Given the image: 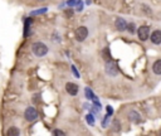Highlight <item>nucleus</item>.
Returning a JSON list of instances; mask_svg holds the SVG:
<instances>
[{
    "mask_svg": "<svg viewBox=\"0 0 161 136\" xmlns=\"http://www.w3.org/2000/svg\"><path fill=\"white\" fill-rule=\"evenodd\" d=\"M78 0H69V1H67V5H69V7H72V5H76Z\"/></svg>",
    "mask_w": 161,
    "mask_h": 136,
    "instance_id": "19",
    "label": "nucleus"
},
{
    "mask_svg": "<svg viewBox=\"0 0 161 136\" xmlns=\"http://www.w3.org/2000/svg\"><path fill=\"white\" fill-rule=\"evenodd\" d=\"M7 134H8V136H18L20 134V131L18 127H10Z\"/></svg>",
    "mask_w": 161,
    "mask_h": 136,
    "instance_id": "12",
    "label": "nucleus"
},
{
    "mask_svg": "<svg viewBox=\"0 0 161 136\" xmlns=\"http://www.w3.org/2000/svg\"><path fill=\"white\" fill-rule=\"evenodd\" d=\"M76 9H77V12H82V9H83V4L80 0H78L77 4H76Z\"/></svg>",
    "mask_w": 161,
    "mask_h": 136,
    "instance_id": "18",
    "label": "nucleus"
},
{
    "mask_svg": "<svg viewBox=\"0 0 161 136\" xmlns=\"http://www.w3.org/2000/svg\"><path fill=\"white\" fill-rule=\"evenodd\" d=\"M72 69H73V75H74V76H76V77H79V73L77 72V69H76V67H74V66H73V67H72Z\"/></svg>",
    "mask_w": 161,
    "mask_h": 136,
    "instance_id": "20",
    "label": "nucleus"
},
{
    "mask_svg": "<svg viewBox=\"0 0 161 136\" xmlns=\"http://www.w3.org/2000/svg\"><path fill=\"white\" fill-rule=\"evenodd\" d=\"M88 37V28L87 27H78L74 32V38L77 42H83Z\"/></svg>",
    "mask_w": 161,
    "mask_h": 136,
    "instance_id": "3",
    "label": "nucleus"
},
{
    "mask_svg": "<svg viewBox=\"0 0 161 136\" xmlns=\"http://www.w3.org/2000/svg\"><path fill=\"white\" fill-rule=\"evenodd\" d=\"M152 71H154L155 75H161V59H157V61L154 62Z\"/></svg>",
    "mask_w": 161,
    "mask_h": 136,
    "instance_id": "10",
    "label": "nucleus"
},
{
    "mask_svg": "<svg viewBox=\"0 0 161 136\" xmlns=\"http://www.w3.org/2000/svg\"><path fill=\"white\" fill-rule=\"evenodd\" d=\"M38 1H44V0H38Z\"/></svg>",
    "mask_w": 161,
    "mask_h": 136,
    "instance_id": "24",
    "label": "nucleus"
},
{
    "mask_svg": "<svg viewBox=\"0 0 161 136\" xmlns=\"http://www.w3.org/2000/svg\"><path fill=\"white\" fill-rule=\"evenodd\" d=\"M66 91L68 95L71 96H77L78 95V91H79V87L76 85V83H72V82H68L66 85Z\"/></svg>",
    "mask_w": 161,
    "mask_h": 136,
    "instance_id": "6",
    "label": "nucleus"
},
{
    "mask_svg": "<svg viewBox=\"0 0 161 136\" xmlns=\"http://www.w3.org/2000/svg\"><path fill=\"white\" fill-rule=\"evenodd\" d=\"M31 52L37 57H44L48 53V47L44 43H42V42H35L31 45Z\"/></svg>",
    "mask_w": 161,
    "mask_h": 136,
    "instance_id": "1",
    "label": "nucleus"
},
{
    "mask_svg": "<svg viewBox=\"0 0 161 136\" xmlns=\"http://www.w3.org/2000/svg\"><path fill=\"white\" fill-rule=\"evenodd\" d=\"M103 120H105V121H103V122H102V126H103V127H105V126H106V125H107V124H108V121H107V120H108V117H105Z\"/></svg>",
    "mask_w": 161,
    "mask_h": 136,
    "instance_id": "21",
    "label": "nucleus"
},
{
    "mask_svg": "<svg viewBox=\"0 0 161 136\" xmlns=\"http://www.w3.org/2000/svg\"><path fill=\"white\" fill-rule=\"evenodd\" d=\"M103 58H105V61H110L111 59V54H110V49L108 48H105L103 49Z\"/></svg>",
    "mask_w": 161,
    "mask_h": 136,
    "instance_id": "13",
    "label": "nucleus"
},
{
    "mask_svg": "<svg viewBox=\"0 0 161 136\" xmlns=\"http://www.w3.org/2000/svg\"><path fill=\"white\" fill-rule=\"evenodd\" d=\"M30 22L31 20L28 18L25 22V29H24V35H29V25H30Z\"/></svg>",
    "mask_w": 161,
    "mask_h": 136,
    "instance_id": "14",
    "label": "nucleus"
},
{
    "mask_svg": "<svg viewBox=\"0 0 161 136\" xmlns=\"http://www.w3.org/2000/svg\"><path fill=\"white\" fill-rule=\"evenodd\" d=\"M54 135H64L62 131H54Z\"/></svg>",
    "mask_w": 161,
    "mask_h": 136,
    "instance_id": "23",
    "label": "nucleus"
},
{
    "mask_svg": "<svg viewBox=\"0 0 161 136\" xmlns=\"http://www.w3.org/2000/svg\"><path fill=\"white\" fill-rule=\"evenodd\" d=\"M150 39H151V43L152 44H161V30H155V32L151 33L150 35Z\"/></svg>",
    "mask_w": 161,
    "mask_h": 136,
    "instance_id": "7",
    "label": "nucleus"
},
{
    "mask_svg": "<svg viewBox=\"0 0 161 136\" xmlns=\"http://www.w3.org/2000/svg\"><path fill=\"white\" fill-rule=\"evenodd\" d=\"M47 8H42L40 10H37V12H31V15H37V14H43V13H47Z\"/></svg>",
    "mask_w": 161,
    "mask_h": 136,
    "instance_id": "17",
    "label": "nucleus"
},
{
    "mask_svg": "<svg viewBox=\"0 0 161 136\" xmlns=\"http://www.w3.org/2000/svg\"><path fill=\"white\" fill-rule=\"evenodd\" d=\"M115 25H116V29L119 30V32H123V30H126V28H127L126 20L122 18H117L115 22Z\"/></svg>",
    "mask_w": 161,
    "mask_h": 136,
    "instance_id": "8",
    "label": "nucleus"
},
{
    "mask_svg": "<svg viewBox=\"0 0 161 136\" xmlns=\"http://www.w3.org/2000/svg\"><path fill=\"white\" fill-rule=\"evenodd\" d=\"M107 112H108V115L112 113V107L111 106H107Z\"/></svg>",
    "mask_w": 161,
    "mask_h": 136,
    "instance_id": "22",
    "label": "nucleus"
},
{
    "mask_svg": "<svg viewBox=\"0 0 161 136\" xmlns=\"http://www.w3.org/2000/svg\"><path fill=\"white\" fill-rule=\"evenodd\" d=\"M84 95H86V98H87V100H93V98H96L94 93H93L92 90H91V88H88V87L84 88Z\"/></svg>",
    "mask_w": 161,
    "mask_h": 136,
    "instance_id": "11",
    "label": "nucleus"
},
{
    "mask_svg": "<svg viewBox=\"0 0 161 136\" xmlns=\"http://www.w3.org/2000/svg\"><path fill=\"white\" fill-rule=\"evenodd\" d=\"M128 118H130L132 122H136V124H138V122L141 121V116H140V113L136 112V111H131L130 113H128Z\"/></svg>",
    "mask_w": 161,
    "mask_h": 136,
    "instance_id": "9",
    "label": "nucleus"
},
{
    "mask_svg": "<svg viewBox=\"0 0 161 136\" xmlns=\"http://www.w3.org/2000/svg\"><path fill=\"white\" fill-rule=\"evenodd\" d=\"M137 35H138V38H140L141 40L149 39V37H150V29H149V27H146V25H142V27H140V28L137 29Z\"/></svg>",
    "mask_w": 161,
    "mask_h": 136,
    "instance_id": "5",
    "label": "nucleus"
},
{
    "mask_svg": "<svg viewBox=\"0 0 161 136\" xmlns=\"http://www.w3.org/2000/svg\"><path fill=\"white\" fill-rule=\"evenodd\" d=\"M105 71L106 73L110 77H116V76H119V73H120V69H119V66H117L113 61H107L106 62V64H105Z\"/></svg>",
    "mask_w": 161,
    "mask_h": 136,
    "instance_id": "2",
    "label": "nucleus"
},
{
    "mask_svg": "<svg viewBox=\"0 0 161 136\" xmlns=\"http://www.w3.org/2000/svg\"><path fill=\"white\" fill-rule=\"evenodd\" d=\"M86 120H87L88 125H91V126H93L94 125V118H93L92 115H87V116H86Z\"/></svg>",
    "mask_w": 161,
    "mask_h": 136,
    "instance_id": "16",
    "label": "nucleus"
},
{
    "mask_svg": "<svg viewBox=\"0 0 161 136\" xmlns=\"http://www.w3.org/2000/svg\"><path fill=\"white\" fill-rule=\"evenodd\" d=\"M24 117H25L26 121L33 122V121H35V120L38 118V112H37V110L34 107H28L25 110V112H24Z\"/></svg>",
    "mask_w": 161,
    "mask_h": 136,
    "instance_id": "4",
    "label": "nucleus"
},
{
    "mask_svg": "<svg viewBox=\"0 0 161 136\" xmlns=\"http://www.w3.org/2000/svg\"><path fill=\"white\" fill-rule=\"evenodd\" d=\"M126 29H127L131 34H132V33H135V29H136L135 23H130V24H127V28H126Z\"/></svg>",
    "mask_w": 161,
    "mask_h": 136,
    "instance_id": "15",
    "label": "nucleus"
}]
</instances>
